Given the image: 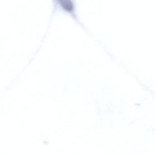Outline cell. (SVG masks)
Returning <instances> with one entry per match:
<instances>
[{"mask_svg":"<svg viewBox=\"0 0 155 155\" xmlns=\"http://www.w3.org/2000/svg\"><path fill=\"white\" fill-rule=\"evenodd\" d=\"M58 2L61 7L66 11L72 12L74 11V5L72 1L68 0H61L59 1Z\"/></svg>","mask_w":155,"mask_h":155,"instance_id":"obj_1","label":"cell"}]
</instances>
